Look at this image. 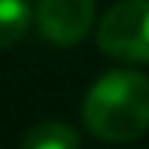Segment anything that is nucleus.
I'll return each mask as SVG.
<instances>
[{"instance_id": "obj_1", "label": "nucleus", "mask_w": 149, "mask_h": 149, "mask_svg": "<svg viewBox=\"0 0 149 149\" xmlns=\"http://www.w3.org/2000/svg\"><path fill=\"white\" fill-rule=\"evenodd\" d=\"M85 128L104 143H131L149 131V76L131 67L110 70L82 100Z\"/></svg>"}, {"instance_id": "obj_2", "label": "nucleus", "mask_w": 149, "mask_h": 149, "mask_svg": "<svg viewBox=\"0 0 149 149\" xmlns=\"http://www.w3.org/2000/svg\"><path fill=\"white\" fill-rule=\"evenodd\" d=\"M97 49L122 64H149V0H119L100 15Z\"/></svg>"}, {"instance_id": "obj_3", "label": "nucleus", "mask_w": 149, "mask_h": 149, "mask_svg": "<svg viewBox=\"0 0 149 149\" xmlns=\"http://www.w3.org/2000/svg\"><path fill=\"white\" fill-rule=\"evenodd\" d=\"M97 6L94 0H40L37 3V28L55 46H76L94 28Z\"/></svg>"}, {"instance_id": "obj_4", "label": "nucleus", "mask_w": 149, "mask_h": 149, "mask_svg": "<svg viewBox=\"0 0 149 149\" xmlns=\"http://www.w3.org/2000/svg\"><path fill=\"white\" fill-rule=\"evenodd\" d=\"M31 24H33V9L28 0H0V52L22 43Z\"/></svg>"}, {"instance_id": "obj_5", "label": "nucleus", "mask_w": 149, "mask_h": 149, "mask_svg": "<svg viewBox=\"0 0 149 149\" xmlns=\"http://www.w3.org/2000/svg\"><path fill=\"white\" fill-rule=\"evenodd\" d=\"M22 149H79V134L67 122H37L24 134Z\"/></svg>"}]
</instances>
